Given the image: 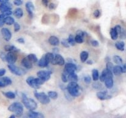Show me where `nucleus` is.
Segmentation results:
<instances>
[{
	"label": "nucleus",
	"instance_id": "obj_47",
	"mask_svg": "<svg viewBox=\"0 0 126 118\" xmlns=\"http://www.w3.org/2000/svg\"><path fill=\"white\" fill-rule=\"evenodd\" d=\"M94 17L95 18H98L100 17V11L98 9H96L94 11Z\"/></svg>",
	"mask_w": 126,
	"mask_h": 118
},
{
	"label": "nucleus",
	"instance_id": "obj_28",
	"mask_svg": "<svg viewBox=\"0 0 126 118\" xmlns=\"http://www.w3.org/2000/svg\"><path fill=\"white\" fill-rule=\"evenodd\" d=\"M89 57V53L86 51H82L80 54V59L82 63L85 62Z\"/></svg>",
	"mask_w": 126,
	"mask_h": 118
},
{
	"label": "nucleus",
	"instance_id": "obj_57",
	"mask_svg": "<svg viewBox=\"0 0 126 118\" xmlns=\"http://www.w3.org/2000/svg\"><path fill=\"white\" fill-rule=\"evenodd\" d=\"M87 63V64H89V65H91V64H92V61H91V60H89Z\"/></svg>",
	"mask_w": 126,
	"mask_h": 118
},
{
	"label": "nucleus",
	"instance_id": "obj_40",
	"mask_svg": "<svg viewBox=\"0 0 126 118\" xmlns=\"http://www.w3.org/2000/svg\"><path fill=\"white\" fill-rule=\"evenodd\" d=\"M5 16L4 15V14L2 13H1L0 14V27H2L5 24L4 23V18Z\"/></svg>",
	"mask_w": 126,
	"mask_h": 118
},
{
	"label": "nucleus",
	"instance_id": "obj_12",
	"mask_svg": "<svg viewBox=\"0 0 126 118\" xmlns=\"http://www.w3.org/2000/svg\"><path fill=\"white\" fill-rule=\"evenodd\" d=\"M109 77H113V72L106 68L102 71L100 79V81L102 82H104L106 79Z\"/></svg>",
	"mask_w": 126,
	"mask_h": 118
},
{
	"label": "nucleus",
	"instance_id": "obj_42",
	"mask_svg": "<svg viewBox=\"0 0 126 118\" xmlns=\"http://www.w3.org/2000/svg\"><path fill=\"white\" fill-rule=\"evenodd\" d=\"M14 28L15 31L18 32V31L20 30V25L18 24V23L15 22V23H14Z\"/></svg>",
	"mask_w": 126,
	"mask_h": 118
},
{
	"label": "nucleus",
	"instance_id": "obj_35",
	"mask_svg": "<svg viewBox=\"0 0 126 118\" xmlns=\"http://www.w3.org/2000/svg\"><path fill=\"white\" fill-rule=\"evenodd\" d=\"M27 57L29 59V60L32 61V63H36L38 61V58L34 54H30L27 56Z\"/></svg>",
	"mask_w": 126,
	"mask_h": 118
},
{
	"label": "nucleus",
	"instance_id": "obj_21",
	"mask_svg": "<svg viewBox=\"0 0 126 118\" xmlns=\"http://www.w3.org/2000/svg\"><path fill=\"white\" fill-rule=\"evenodd\" d=\"M104 82H105V86L107 87V88H111L113 86V77H107Z\"/></svg>",
	"mask_w": 126,
	"mask_h": 118
},
{
	"label": "nucleus",
	"instance_id": "obj_44",
	"mask_svg": "<svg viewBox=\"0 0 126 118\" xmlns=\"http://www.w3.org/2000/svg\"><path fill=\"white\" fill-rule=\"evenodd\" d=\"M0 58L4 61H6V54H5L3 52H0Z\"/></svg>",
	"mask_w": 126,
	"mask_h": 118
},
{
	"label": "nucleus",
	"instance_id": "obj_3",
	"mask_svg": "<svg viewBox=\"0 0 126 118\" xmlns=\"http://www.w3.org/2000/svg\"><path fill=\"white\" fill-rule=\"evenodd\" d=\"M8 110L14 113L17 117H20L23 114V105L19 102H14L9 106Z\"/></svg>",
	"mask_w": 126,
	"mask_h": 118
},
{
	"label": "nucleus",
	"instance_id": "obj_51",
	"mask_svg": "<svg viewBox=\"0 0 126 118\" xmlns=\"http://www.w3.org/2000/svg\"><path fill=\"white\" fill-rule=\"evenodd\" d=\"M84 33L83 31H82L81 30H79L77 32H76V34H78V35H79V36H81L84 37Z\"/></svg>",
	"mask_w": 126,
	"mask_h": 118
},
{
	"label": "nucleus",
	"instance_id": "obj_17",
	"mask_svg": "<svg viewBox=\"0 0 126 118\" xmlns=\"http://www.w3.org/2000/svg\"><path fill=\"white\" fill-rule=\"evenodd\" d=\"M49 43L50 45L57 46L59 44L60 41H59V39L57 37L55 36H51L49 38Z\"/></svg>",
	"mask_w": 126,
	"mask_h": 118
},
{
	"label": "nucleus",
	"instance_id": "obj_11",
	"mask_svg": "<svg viewBox=\"0 0 126 118\" xmlns=\"http://www.w3.org/2000/svg\"><path fill=\"white\" fill-rule=\"evenodd\" d=\"M76 69H77V66L73 63H67L65 66V71H66L67 73H75Z\"/></svg>",
	"mask_w": 126,
	"mask_h": 118
},
{
	"label": "nucleus",
	"instance_id": "obj_7",
	"mask_svg": "<svg viewBox=\"0 0 126 118\" xmlns=\"http://www.w3.org/2000/svg\"><path fill=\"white\" fill-rule=\"evenodd\" d=\"M52 73L49 71H39L37 73V76L38 77L43 79L44 81H47L50 78V75Z\"/></svg>",
	"mask_w": 126,
	"mask_h": 118
},
{
	"label": "nucleus",
	"instance_id": "obj_29",
	"mask_svg": "<svg viewBox=\"0 0 126 118\" xmlns=\"http://www.w3.org/2000/svg\"><path fill=\"white\" fill-rule=\"evenodd\" d=\"M110 36H111V38L113 40H116L118 39V33L116 31L114 28H111L110 30Z\"/></svg>",
	"mask_w": 126,
	"mask_h": 118
},
{
	"label": "nucleus",
	"instance_id": "obj_9",
	"mask_svg": "<svg viewBox=\"0 0 126 118\" xmlns=\"http://www.w3.org/2000/svg\"><path fill=\"white\" fill-rule=\"evenodd\" d=\"M12 83V80L9 77H0V88L8 86Z\"/></svg>",
	"mask_w": 126,
	"mask_h": 118
},
{
	"label": "nucleus",
	"instance_id": "obj_13",
	"mask_svg": "<svg viewBox=\"0 0 126 118\" xmlns=\"http://www.w3.org/2000/svg\"><path fill=\"white\" fill-rule=\"evenodd\" d=\"M64 64H65V60L63 57L60 54H55L54 65H59L60 66H62Z\"/></svg>",
	"mask_w": 126,
	"mask_h": 118
},
{
	"label": "nucleus",
	"instance_id": "obj_4",
	"mask_svg": "<svg viewBox=\"0 0 126 118\" xmlns=\"http://www.w3.org/2000/svg\"><path fill=\"white\" fill-rule=\"evenodd\" d=\"M34 96L41 104H47L50 102V97L44 92H38L36 91L34 92Z\"/></svg>",
	"mask_w": 126,
	"mask_h": 118
},
{
	"label": "nucleus",
	"instance_id": "obj_20",
	"mask_svg": "<svg viewBox=\"0 0 126 118\" xmlns=\"http://www.w3.org/2000/svg\"><path fill=\"white\" fill-rule=\"evenodd\" d=\"M46 59H47V60L48 61L49 63H51L52 64L54 65V60H55V55H54V54L52 53H47L45 55Z\"/></svg>",
	"mask_w": 126,
	"mask_h": 118
},
{
	"label": "nucleus",
	"instance_id": "obj_31",
	"mask_svg": "<svg viewBox=\"0 0 126 118\" xmlns=\"http://www.w3.org/2000/svg\"><path fill=\"white\" fill-rule=\"evenodd\" d=\"M2 93L5 97H7V98H9V99H14L16 98V93L13 92L9 91V92H2Z\"/></svg>",
	"mask_w": 126,
	"mask_h": 118
},
{
	"label": "nucleus",
	"instance_id": "obj_36",
	"mask_svg": "<svg viewBox=\"0 0 126 118\" xmlns=\"http://www.w3.org/2000/svg\"><path fill=\"white\" fill-rule=\"evenodd\" d=\"M68 40V42H69V43H70V45H75L76 41H75V38H74V36L72 35V34H70V35L69 36Z\"/></svg>",
	"mask_w": 126,
	"mask_h": 118
},
{
	"label": "nucleus",
	"instance_id": "obj_38",
	"mask_svg": "<svg viewBox=\"0 0 126 118\" xmlns=\"http://www.w3.org/2000/svg\"><path fill=\"white\" fill-rule=\"evenodd\" d=\"M62 44L63 46H64L65 47H70V43H69L68 40L66 39H62V41H61Z\"/></svg>",
	"mask_w": 126,
	"mask_h": 118
},
{
	"label": "nucleus",
	"instance_id": "obj_37",
	"mask_svg": "<svg viewBox=\"0 0 126 118\" xmlns=\"http://www.w3.org/2000/svg\"><path fill=\"white\" fill-rule=\"evenodd\" d=\"M75 39V41H76V43H83L84 41V37L81 36H79V35H78V34H76Z\"/></svg>",
	"mask_w": 126,
	"mask_h": 118
},
{
	"label": "nucleus",
	"instance_id": "obj_18",
	"mask_svg": "<svg viewBox=\"0 0 126 118\" xmlns=\"http://www.w3.org/2000/svg\"><path fill=\"white\" fill-rule=\"evenodd\" d=\"M28 116L31 118H44V116L41 113H37V112L34 111L33 110H30L28 112Z\"/></svg>",
	"mask_w": 126,
	"mask_h": 118
},
{
	"label": "nucleus",
	"instance_id": "obj_45",
	"mask_svg": "<svg viewBox=\"0 0 126 118\" xmlns=\"http://www.w3.org/2000/svg\"><path fill=\"white\" fill-rule=\"evenodd\" d=\"M2 14H4V15L5 17H7V16H11V15L12 14V11H11V9L7 10V11H5V12H2Z\"/></svg>",
	"mask_w": 126,
	"mask_h": 118
},
{
	"label": "nucleus",
	"instance_id": "obj_24",
	"mask_svg": "<svg viewBox=\"0 0 126 118\" xmlns=\"http://www.w3.org/2000/svg\"><path fill=\"white\" fill-rule=\"evenodd\" d=\"M97 97H98V98H99L100 100H103L107 99L108 98L111 97H107V91H102V92H99L97 93Z\"/></svg>",
	"mask_w": 126,
	"mask_h": 118
},
{
	"label": "nucleus",
	"instance_id": "obj_49",
	"mask_svg": "<svg viewBox=\"0 0 126 118\" xmlns=\"http://www.w3.org/2000/svg\"><path fill=\"white\" fill-rule=\"evenodd\" d=\"M114 29L116 30V31L118 32V34H119V33H121V31H122V29H121V27L120 25H116L115 27H114Z\"/></svg>",
	"mask_w": 126,
	"mask_h": 118
},
{
	"label": "nucleus",
	"instance_id": "obj_48",
	"mask_svg": "<svg viewBox=\"0 0 126 118\" xmlns=\"http://www.w3.org/2000/svg\"><path fill=\"white\" fill-rule=\"evenodd\" d=\"M91 44H92V46L94 47H97L99 45V43L96 40H92L91 41Z\"/></svg>",
	"mask_w": 126,
	"mask_h": 118
},
{
	"label": "nucleus",
	"instance_id": "obj_10",
	"mask_svg": "<svg viewBox=\"0 0 126 118\" xmlns=\"http://www.w3.org/2000/svg\"><path fill=\"white\" fill-rule=\"evenodd\" d=\"M27 81V83L29 85L30 87H33V88H36V89H38L40 87V86L38 85L37 84L36 81V79L34 78V77H32V76H30V77H28V78L26 80Z\"/></svg>",
	"mask_w": 126,
	"mask_h": 118
},
{
	"label": "nucleus",
	"instance_id": "obj_43",
	"mask_svg": "<svg viewBox=\"0 0 126 118\" xmlns=\"http://www.w3.org/2000/svg\"><path fill=\"white\" fill-rule=\"evenodd\" d=\"M84 81L86 82V84H89L91 82V77H90V76H86L84 77Z\"/></svg>",
	"mask_w": 126,
	"mask_h": 118
},
{
	"label": "nucleus",
	"instance_id": "obj_34",
	"mask_svg": "<svg viewBox=\"0 0 126 118\" xmlns=\"http://www.w3.org/2000/svg\"><path fill=\"white\" fill-rule=\"evenodd\" d=\"M98 77H99V73H98V70H96V69L93 70V71H92V78H93L94 81H97Z\"/></svg>",
	"mask_w": 126,
	"mask_h": 118
},
{
	"label": "nucleus",
	"instance_id": "obj_54",
	"mask_svg": "<svg viewBox=\"0 0 126 118\" xmlns=\"http://www.w3.org/2000/svg\"><path fill=\"white\" fill-rule=\"evenodd\" d=\"M122 68V72L123 73H126V65L124 64L121 66Z\"/></svg>",
	"mask_w": 126,
	"mask_h": 118
},
{
	"label": "nucleus",
	"instance_id": "obj_23",
	"mask_svg": "<svg viewBox=\"0 0 126 118\" xmlns=\"http://www.w3.org/2000/svg\"><path fill=\"white\" fill-rule=\"evenodd\" d=\"M14 15L15 17L17 18H20L21 17H23V10L21 8H17L15 9V11H14Z\"/></svg>",
	"mask_w": 126,
	"mask_h": 118
},
{
	"label": "nucleus",
	"instance_id": "obj_1",
	"mask_svg": "<svg viewBox=\"0 0 126 118\" xmlns=\"http://www.w3.org/2000/svg\"><path fill=\"white\" fill-rule=\"evenodd\" d=\"M66 88L70 95L77 97L81 95V88L76 82H70L68 84Z\"/></svg>",
	"mask_w": 126,
	"mask_h": 118
},
{
	"label": "nucleus",
	"instance_id": "obj_30",
	"mask_svg": "<svg viewBox=\"0 0 126 118\" xmlns=\"http://www.w3.org/2000/svg\"><path fill=\"white\" fill-rule=\"evenodd\" d=\"M124 46H125V44L123 41H118L115 44V47L116 49L121 51L124 50Z\"/></svg>",
	"mask_w": 126,
	"mask_h": 118
},
{
	"label": "nucleus",
	"instance_id": "obj_50",
	"mask_svg": "<svg viewBox=\"0 0 126 118\" xmlns=\"http://www.w3.org/2000/svg\"><path fill=\"white\" fill-rule=\"evenodd\" d=\"M6 70L4 68H1L0 69V77H2L4 75L6 74Z\"/></svg>",
	"mask_w": 126,
	"mask_h": 118
},
{
	"label": "nucleus",
	"instance_id": "obj_22",
	"mask_svg": "<svg viewBox=\"0 0 126 118\" xmlns=\"http://www.w3.org/2000/svg\"><path fill=\"white\" fill-rule=\"evenodd\" d=\"M68 79L70 82H77L78 77L75 73H68Z\"/></svg>",
	"mask_w": 126,
	"mask_h": 118
},
{
	"label": "nucleus",
	"instance_id": "obj_14",
	"mask_svg": "<svg viewBox=\"0 0 126 118\" xmlns=\"http://www.w3.org/2000/svg\"><path fill=\"white\" fill-rule=\"evenodd\" d=\"M25 7L26 9H27V12L29 14V15L31 17H33V11L34 10V6L33 5V2H31V1H28V2L26 3L25 4Z\"/></svg>",
	"mask_w": 126,
	"mask_h": 118
},
{
	"label": "nucleus",
	"instance_id": "obj_2",
	"mask_svg": "<svg viewBox=\"0 0 126 118\" xmlns=\"http://www.w3.org/2000/svg\"><path fill=\"white\" fill-rule=\"evenodd\" d=\"M22 103L27 109L29 110H34L37 108L38 105L35 101L32 98H28L25 93H22Z\"/></svg>",
	"mask_w": 126,
	"mask_h": 118
},
{
	"label": "nucleus",
	"instance_id": "obj_55",
	"mask_svg": "<svg viewBox=\"0 0 126 118\" xmlns=\"http://www.w3.org/2000/svg\"><path fill=\"white\" fill-rule=\"evenodd\" d=\"M17 41L19 43H22V44L25 43V41L23 38H18V39H17Z\"/></svg>",
	"mask_w": 126,
	"mask_h": 118
},
{
	"label": "nucleus",
	"instance_id": "obj_41",
	"mask_svg": "<svg viewBox=\"0 0 126 118\" xmlns=\"http://www.w3.org/2000/svg\"><path fill=\"white\" fill-rule=\"evenodd\" d=\"M113 68H114V66H113V65L111 63V62H107V68H106L108 69V70H110V71H111L112 72H113Z\"/></svg>",
	"mask_w": 126,
	"mask_h": 118
},
{
	"label": "nucleus",
	"instance_id": "obj_26",
	"mask_svg": "<svg viewBox=\"0 0 126 118\" xmlns=\"http://www.w3.org/2000/svg\"><path fill=\"white\" fill-rule=\"evenodd\" d=\"M4 23L7 25H11L15 23V20L13 17L11 16H7L4 18Z\"/></svg>",
	"mask_w": 126,
	"mask_h": 118
},
{
	"label": "nucleus",
	"instance_id": "obj_5",
	"mask_svg": "<svg viewBox=\"0 0 126 118\" xmlns=\"http://www.w3.org/2000/svg\"><path fill=\"white\" fill-rule=\"evenodd\" d=\"M7 67L12 74L17 75V76H22V75L25 74V73H26V71H24L23 69L16 66L14 64H9L7 65Z\"/></svg>",
	"mask_w": 126,
	"mask_h": 118
},
{
	"label": "nucleus",
	"instance_id": "obj_52",
	"mask_svg": "<svg viewBox=\"0 0 126 118\" xmlns=\"http://www.w3.org/2000/svg\"><path fill=\"white\" fill-rule=\"evenodd\" d=\"M55 7H56V6H55V4L54 3H50V4L49 5V8L50 9H54Z\"/></svg>",
	"mask_w": 126,
	"mask_h": 118
},
{
	"label": "nucleus",
	"instance_id": "obj_32",
	"mask_svg": "<svg viewBox=\"0 0 126 118\" xmlns=\"http://www.w3.org/2000/svg\"><path fill=\"white\" fill-rule=\"evenodd\" d=\"M113 61L115 63L118 65H122L123 64V59L119 55H114L113 57Z\"/></svg>",
	"mask_w": 126,
	"mask_h": 118
},
{
	"label": "nucleus",
	"instance_id": "obj_15",
	"mask_svg": "<svg viewBox=\"0 0 126 118\" xmlns=\"http://www.w3.org/2000/svg\"><path fill=\"white\" fill-rule=\"evenodd\" d=\"M12 4L9 2H5V3H1V4H0V12L1 13L7 11V10L12 9Z\"/></svg>",
	"mask_w": 126,
	"mask_h": 118
},
{
	"label": "nucleus",
	"instance_id": "obj_27",
	"mask_svg": "<svg viewBox=\"0 0 126 118\" xmlns=\"http://www.w3.org/2000/svg\"><path fill=\"white\" fill-rule=\"evenodd\" d=\"M113 72L116 76H119V75L121 74V73H123V72H122L121 66H119V65L114 66V68H113Z\"/></svg>",
	"mask_w": 126,
	"mask_h": 118
},
{
	"label": "nucleus",
	"instance_id": "obj_33",
	"mask_svg": "<svg viewBox=\"0 0 126 118\" xmlns=\"http://www.w3.org/2000/svg\"><path fill=\"white\" fill-rule=\"evenodd\" d=\"M48 96L50 97L52 99H56L58 97V93L57 92H55V91H49L48 92Z\"/></svg>",
	"mask_w": 126,
	"mask_h": 118
},
{
	"label": "nucleus",
	"instance_id": "obj_8",
	"mask_svg": "<svg viewBox=\"0 0 126 118\" xmlns=\"http://www.w3.org/2000/svg\"><path fill=\"white\" fill-rule=\"evenodd\" d=\"M1 34L2 36V38L6 41H9L12 38V33L11 31L7 28H2L1 30Z\"/></svg>",
	"mask_w": 126,
	"mask_h": 118
},
{
	"label": "nucleus",
	"instance_id": "obj_46",
	"mask_svg": "<svg viewBox=\"0 0 126 118\" xmlns=\"http://www.w3.org/2000/svg\"><path fill=\"white\" fill-rule=\"evenodd\" d=\"M14 4L16 6H19L23 4V1L22 0H14Z\"/></svg>",
	"mask_w": 126,
	"mask_h": 118
},
{
	"label": "nucleus",
	"instance_id": "obj_16",
	"mask_svg": "<svg viewBox=\"0 0 126 118\" xmlns=\"http://www.w3.org/2000/svg\"><path fill=\"white\" fill-rule=\"evenodd\" d=\"M22 64L25 68L27 69H31L33 66L32 65V62L29 60L28 57H25L22 59Z\"/></svg>",
	"mask_w": 126,
	"mask_h": 118
},
{
	"label": "nucleus",
	"instance_id": "obj_25",
	"mask_svg": "<svg viewBox=\"0 0 126 118\" xmlns=\"http://www.w3.org/2000/svg\"><path fill=\"white\" fill-rule=\"evenodd\" d=\"M4 50L7 52H18L19 51L16 47L13 45H6L4 46Z\"/></svg>",
	"mask_w": 126,
	"mask_h": 118
},
{
	"label": "nucleus",
	"instance_id": "obj_6",
	"mask_svg": "<svg viewBox=\"0 0 126 118\" xmlns=\"http://www.w3.org/2000/svg\"><path fill=\"white\" fill-rule=\"evenodd\" d=\"M17 60V55L16 52H8L6 54V61L9 64H14Z\"/></svg>",
	"mask_w": 126,
	"mask_h": 118
},
{
	"label": "nucleus",
	"instance_id": "obj_19",
	"mask_svg": "<svg viewBox=\"0 0 126 118\" xmlns=\"http://www.w3.org/2000/svg\"><path fill=\"white\" fill-rule=\"evenodd\" d=\"M48 64H49V62H48V61L47 60V59H46L45 56H43V57L39 60L38 65V66H40V67L44 68V67H46V66L48 65Z\"/></svg>",
	"mask_w": 126,
	"mask_h": 118
},
{
	"label": "nucleus",
	"instance_id": "obj_39",
	"mask_svg": "<svg viewBox=\"0 0 126 118\" xmlns=\"http://www.w3.org/2000/svg\"><path fill=\"white\" fill-rule=\"evenodd\" d=\"M62 81L63 82H66L68 81V73L66 71H65L62 74Z\"/></svg>",
	"mask_w": 126,
	"mask_h": 118
},
{
	"label": "nucleus",
	"instance_id": "obj_53",
	"mask_svg": "<svg viewBox=\"0 0 126 118\" xmlns=\"http://www.w3.org/2000/svg\"><path fill=\"white\" fill-rule=\"evenodd\" d=\"M49 1H50V0H42V2H43V4L45 6H47Z\"/></svg>",
	"mask_w": 126,
	"mask_h": 118
},
{
	"label": "nucleus",
	"instance_id": "obj_56",
	"mask_svg": "<svg viewBox=\"0 0 126 118\" xmlns=\"http://www.w3.org/2000/svg\"><path fill=\"white\" fill-rule=\"evenodd\" d=\"M9 0H0V3H5V2H9Z\"/></svg>",
	"mask_w": 126,
	"mask_h": 118
},
{
	"label": "nucleus",
	"instance_id": "obj_58",
	"mask_svg": "<svg viewBox=\"0 0 126 118\" xmlns=\"http://www.w3.org/2000/svg\"><path fill=\"white\" fill-rule=\"evenodd\" d=\"M16 116V115H14V114H13V115H11V116L9 117V118H14Z\"/></svg>",
	"mask_w": 126,
	"mask_h": 118
}]
</instances>
